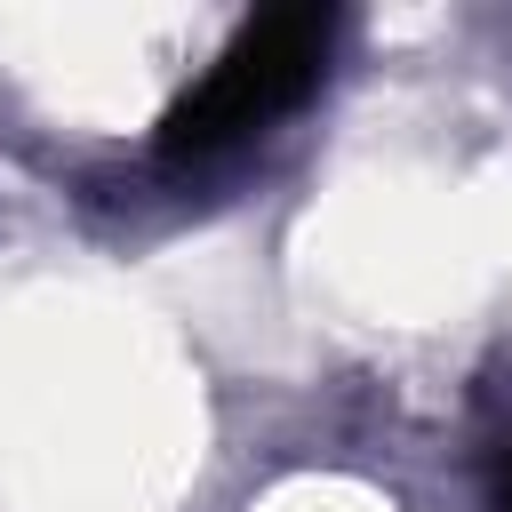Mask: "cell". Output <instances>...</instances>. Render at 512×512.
Instances as JSON below:
<instances>
[{"instance_id":"cell-1","label":"cell","mask_w":512,"mask_h":512,"mask_svg":"<svg viewBox=\"0 0 512 512\" xmlns=\"http://www.w3.org/2000/svg\"><path fill=\"white\" fill-rule=\"evenodd\" d=\"M320 64H328V16H320V8H272V16L240 24L232 48L208 64V80L168 104V120H160V160L192 168V160L232 152L240 136H256V128H272L288 104H304L312 80H320Z\"/></svg>"},{"instance_id":"cell-2","label":"cell","mask_w":512,"mask_h":512,"mask_svg":"<svg viewBox=\"0 0 512 512\" xmlns=\"http://www.w3.org/2000/svg\"><path fill=\"white\" fill-rule=\"evenodd\" d=\"M496 512H512V448H504V464H496Z\"/></svg>"}]
</instances>
